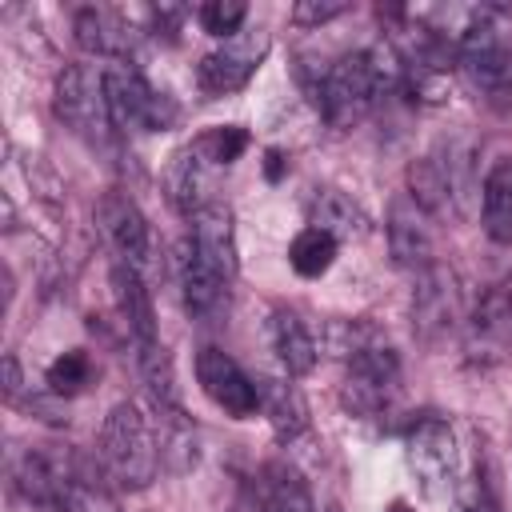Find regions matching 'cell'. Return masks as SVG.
I'll return each instance as SVG.
<instances>
[{"label": "cell", "mask_w": 512, "mask_h": 512, "mask_svg": "<svg viewBox=\"0 0 512 512\" xmlns=\"http://www.w3.org/2000/svg\"><path fill=\"white\" fill-rule=\"evenodd\" d=\"M304 212H308V228H320L332 240H360V236H368L364 208L348 192H340V188H328V184L312 188L308 200H304Z\"/></svg>", "instance_id": "cell-18"}, {"label": "cell", "mask_w": 512, "mask_h": 512, "mask_svg": "<svg viewBox=\"0 0 512 512\" xmlns=\"http://www.w3.org/2000/svg\"><path fill=\"white\" fill-rule=\"evenodd\" d=\"M108 284H112L116 316H120V324H124V332H128V340H132V348L160 344V336H156V308H152V292H148V284H144V272H136V268L112 260Z\"/></svg>", "instance_id": "cell-14"}, {"label": "cell", "mask_w": 512, "mask_h": 512, "mask_svg": "<svg viewBox=\"0 0 512 512\" xmlns=\"http://www.w3.org/2000/svg\"><path fill=\"white\" fill-rule=\"evenodd\" d=\"M336 248H340V240H332L328 232H320V228H304V232H296V240L288 244V264H292L296 276L316 280V276H324V272L332 268Z\"/></svg>", "instance_id": "cell-24"}, {"label": "cell", "mask_w": 512, "mask_h": 512, "mask_svg": "<svg viewBox=\"0 0 512 512\" xmlns=\"http://www.w3.org/2000/svg\"><path fill=\"white\" fill-rule=\"evenodd\" d=\"M456 512H500L496 508V496H492V488H488V480L484 476H468L464 484H456Z\"/></svg>", "instance_id": "cell-31"}, {"label": "cell", "mask_w": 512, "mask_h": 512, "mask_svg": "<svg viewBox=\"0 0 512 512\" xmlns=\"http://www.w3.org/2000/svg\"><path fill=\"white\" fill-rule=\"evenodd\" d=\"M376 100H380V92H376V76H372L368 52H352V56H340L336 64H328L324 76H320V88L312 92L316 112L332 128L360 124Z\"/></svg>", "instance_id": "cell-4"}, {"label": "cell", "mask_w": 512, "mask_h": 512, "mask_svg": "<svg viewBox=\"0 0 512 512\" xmlns=\"http://www.w3.org/2000/svg\"><path fill=\"white\" fill-rule=\"evenodd\" d=\"M56 116L84 140L104 144L112 136V108H108V92H104V68H88V64H68L56 76Z\"/></svg>", "instance_id": "cell-5"}, {"label": "cell", "mask_w": 512, "mask_h": 512, "mask_svg": "<svg viewBox=\"0 0 512 512\" xmlns=\"http://www.w3.org/2000/svg\"><path fill=\"white\" fill-rule=\"evenodd\" d=\"M192 252L216 268L224 280H236L240 272V256H236V224H232V208L212 200L192 216V236H188Z\"/></svg>", "instance_id": "cell-13"}, {"label": "cell", "mask_w": 512, "mask_h": 512, "mask_svg": "<svg viewBox=\"0 0 512 512\" xmlns=\"http://www.w3.org/2000/svg\"><path fill=\"white\" fill-rule=\"evenodd\" d=\"M72 28H76V44L92 56H104L108 64L132 60L136 40H140V32L112 8H80Z\"/></svg>", "instance_id": "cell-16"}, {"label": "cell", "mask_w": 512, "mask_h": 512, "mask_svg": "<svg viewBox=\"0 0 512 512\" xmlns=\"http://www.w3.org/2000/svg\"><path fill=\"white\" fill-rule=\"evenodd\" d=\"M176 276H180L184 312H188L196 324H220V316L228 312V288H232V280H224L216 268H208V264L192 252L188 240L180 244Z\"/></svg>", "instance_id": "cell-11"}, {"label": "cell", "mask_w": 512, "mask_h": 512, "mask_svg": "<svg viewBox=\"0 0 512 512\" xmlns=\"http://www.w3.org/2000/svg\"><path fill=\"white\" fill-rule=\"evenodd\" d=\"M212 172L216 168L192 144H184L180 152H172V160L164 168V192H168L172 208L192 220L204 204H212V196H208L212 192Z\"/></svg>", "instance_id": "cell-17"}, {"label": "cell", "mask_w": 512, "mask_h": 512, "mask_svg": "<svg viewBox=\"0 0 512 512\" xmlns=\"http://www.w3.org/2000/svg\"><path fill=\"white\" fill-rule=\"evenodd\" d=\"M104 92L112 108V124L124 132H168L180 116L176 100L148 84V76L132 60L104 64Z\"/></svg>", "instance_id": "cell-3"}, {"label": "cell", "mask_w": 512, "mask_h": 512, "mask_svg": "<svg viewBox=\"0 0 512 512\" xmlns=\"http://www.w3.org/2000/svg\"><path fill=\"white\" fill-rule=\"evenodd\" d=\"M136 368H140V380H144L156 412H184L180 388H176V368H172V356L164 352V344L136 348Z\"/></svg>", "instance_id": "cell-23"}, {"label": "cell", "mask_w": 512, "mask_h": 512, "mask_svg": "<svg viewBox=\"0 0 512 512\" xmlns=\"http://www.w3.org/2000/svg\"><path fill=\"white\" fill-rule=\"evenodd\" d=\"M384 512H416V508H412V504H408V500H392V504H388V508H384Z\"/></svg>", "instance_id": "cell-35"}, {"label": "cell", "mask_w": 512, "mask_h": 512, "mask_svg": "<svg viewBox=\"0 0 512 512\" xmlns=\"http://www.w3.org/2000/svg\"><path fill=\"white\" fill-rule=\"evenodd\" d=\"M96 456L104 464V476L124 492H144L160 472V436L152 432L140 404L120 400L100 424Z\"/></svg>", "instance_id": "cell-1"}, {"label": "cell", "mask_w": 512, "mask_h": 512, "mask_svg": "<svg viewBox=\"0 0 512 512\" xmlns=\"http://www.w3.org/2000/svg\"><path fill=\"white\" fill-rule=\"evenodd\" d=\"M96 228L104 236V244L112 248L116 264H128L136 272H144L152 264V228L144 220V212L136 208V200L108 192L96 204Z\"/></svg>", "instance_id": "cell-9"}, {"label": "cell", "mask_w": 512, "mask_h": 512, "mask_svg": "<svg viewBox=\"0 0 512 512\" xmlns=\"http://www.w3.org/2000/svg\"><path fill=\"white\" fill-rule=\"evenodd\" d=\"M196 380L204 388V396L224 408L232 420H248L256 408H260V392H256V380H248V372L216 344L200 348L196 352Z\"/></svg>", "instance_id": "cell-10"}, {"label": "cell", "mask_w": 512, "mask_h": 512, "mask_svg": "<svg viewBox=\"0 0 512 512\" xmlns=\"http://www.w3.org/2000/svg\"><path fill=\"white\" fill-rule=\"evenodd\" d=\"M20 388H24L20 360L8 352V356H4V400H8V404H16V400H20Z\"/></svg>", "instance_id": "cell-33"}, {"label": "cell", "mask_w": 512, "mask_h": 512, "mask_svg": "<svg viewBox=\"0 0 512 512\" xmlns=\"http://www.w3.org/2000/svg\"><path fill=\"white\" fill-rule=\"evenodd\" d=\"M60 512H120V504H116V496L100 480H92V476L80 472L68 484V492L60 500Z\"/></svg>", "instance_id": "cell-28"}, {"label": "cell", "mask_w": 512, "mask_h": 512, "mask_svg": "<svg viewBox=\"0 0 512 512\" xmlns=\"http://www.w3.org/2000/svg\"><path fill=\"white\" fill-rule=\"evenodd\" d=\"M148 16H152V32L160 36H176L180 32V20H184V8H176V4H156V8H148Z\"/></svg>", "instance_id": "cell-32"}, {"label": "cell", "mask_w": 512, "mask_h": 512, "mask_svg": "<svg viewBox=\"0 0 512 512\" xmlns=\"http://www.w3.org/2000/svg\"><path fill=\"white\" fill-rule=\"evenodd\" d=\"M404 456L420 488L440 500L456 492V432L440 416H420L404 436Z\"/></svg>", "instance_id": "cell-6"}, {"label": "cell", "mask_w": 512, "mask_h": 512, "mask_svg": "<svg viewBox=\"0 0 512 512\" xmlns=\"http://www.w3.org/2000/svg\"><path fill=\"white\" fill-rule=\"evenodd\" d=\"M456 320H460V288H456L452 268H444V264L424 268L416 280V292H412V328L424 340H436Z\"/></svg>", "instance_id": "cell-12"}, {"label": "cell", "mask_w": 512, "mask_h": 512, "mask_svg": "<svg viewBox=\"0 0 512 512\" xmlns=\"http://www.w3.org/2000/svg\"><path fill=\"white\" fill-rule=\"evenodd\" d=\"M92 376H96V368H92V360H88V352L84 348H68V352H60L52 364H48V372H44V380H48V392L52 396H80L88 384H92Z\"/></svg>", "instance_id": "cell-25"}, {"label": "cell", "mask_w": 512, "mask_h": 512, "mask_svg": "<svg viewBox=\"0 0 512 512\" xmlns=\"http://www.w3.org/2000/svg\"><path fill=\"white\" fill-rule=\"evenodd\" d=\"M504 8L484 4L468 12V24L456 40V60L472 88L488 96H504L512 88V40L504 32Z\"/></svg>", "instance_id": "cell-2"}, {"label": "cell", "mask_w": 512, "mask_h": 512, "mask_svg": "<svg viewBox=\"0 0 512 512\" xmlns=\"http://www.w3.org/2000/svg\"><path fill=\"white\" fill-rule=\"evenodd\" d=\"M252 500L256 512H316L308 484L288 464H264L252 484Z\"/></svg>", "instance_id": "cell-20"}, {"label": "cell", "mask_w": 512, "mask_h": 512, "mask_svg": "<svg viewBox=\"0 0 512 512\" xmlns=\"http://www.w3.org/2000/svg\"><path fill=\"white\" fill-rule=\"evenodd\" d=\"M408 196L424 208V212H440L448 200V180H444V164L436 156H424L408 168Z\"/></svg>", "instance_id": "cell-26"}, {"label": "cell", "mask_w": 512, "mask_h": 512, "mask_svg": "<svg viewBox=\"0 0 512 512\" xmlns=\"http://www.w3.org/2000/svg\"><path fill=\"white\" fill-rule=\"evenodd\" d=\"M192 148H196L212 168H228V164H236V160L244 156V148H248V132H244L240 124H220V128L200 132V136L192 140Z\"/></svg>", "instance_id": "cell-27"}, {"label": "cell", "mask_w": 512, "mask_h": 512, "mask_svg": "<svg viewBox=\"0 0 512 512\" xmlns=\"http://www.w3.org/2000/svg\"><path fill=\"white\" fill-rule=\"evenodd\" d=\"M480 224L496 244H512V156L492 164L480 184Z\"/></svg>", "instance_id": "cell-22"}, {"label": "cell", "mask_w": 512, "mask_h": 512, "mask_svg": "<svg viewBox=\"0 0 512 512\" xmlns=\"http://www.w3.org/2000/svg\"><path fill=\"white\" fill-rule=\"evenodd\" d=\"M268 32L264 28H248V32H236L228 44L212 48L200 64H196V84L204 96H232L240 92L252 72L260 68V60L268 56Z\"/></svg>", "instance_id": "cell-8"}, {"label": "cell", "mask_w": 512, "mask_h": 512, "mask_svg": "<svg viewBox=\"0 0 512 512\" xmlns=\"http://www.w3.org/2000/svg\"><path fill=\"white\" fill-rule=\"evenodd\" d=\"M344 12H348V0H296L292 4V24L320 28V24H328V20L344 16Z\"/></svg>", "instance_id": "cell-30"}, {"label": "cell", "mask_w": 512, "mask_h": 512, "mask_svg": "<svg viewBox=\"0 0 512 512\" xmlns=\"http://www.w3.org/2000/svg\"><path fill=\"white\" fill-rule=\"evenodd\" d=\"M388 248H392V260H396L400 268L424 272V268L436 264V260H432L436 244H432L428 212H424L412 196H400V200L392 204V212H388Z\"/></svg>", "instance_id": "cell-15"}, {"label": "cell", "mask_w": 512, "mask_h": 512, "mask_svg": "<svg viewBox=\"0 0 512 512\" xmlns=\"http://www.w3.org/2000/svg\"><path fill=\"white\" fill-rule=\"evenodd\" d=\"M196 20L208 36H228L232 40L248 20V4L244 0H208V4H200Z\"/></svg>", "instance_id": "cell-29"}, {"label": "cell", "mask_w": 512, "mask_h": 512, "mask_svg": "<svg viewBox=\"0 0 512 512\" xmlns=\"http://www.w3.org/2000/svg\"><path fill=\"white\" fill-rule=\"evenodd\" d=\"M268 344H272V352H276V360H280V368L288 376H304V372L316 368L320 348H316L308 324L292 308H272V316H268Z\"/></svg>", "instance_id": "cell-19"}, {"label": "cell", "mask_w": 512, "mask_h": 512, "mask_svg": "<svg viewBox=\"0 0 512 512\" xmlns=\"http://www.w3.org/2000/svg\"><path fill=\"white\" fill-rule=\"evenodd\" d=\"M264 172H268V180H280V172H284V156H280L276 148H268V156H264Z\"/></svg>", "instance_id": "cell-34"}, {"label": "cell", "mask_w": 512, "mask_h": 512, "mask_svg": "<svg viewBox=\"0 0 512 512\" xmlns=\"http://www.w3.org/2000/svg\"><path fill=\"white\" fill-rule=\"evenodd\" d=\"M464 356L476 368H496L512 356V292L488 288L464 316Z\"/></svg>", "instance_id": "cell-7"}, {"label": "cell", "mask_w": 512, "mask_h": 512, "mask_svg": "<svg viewBox=\"0 0 512 512\" xmlns=\"http://www.w3.org/2000/svg\"><path fill=\"white\" fill-rule=\"evenodd\" d=\"M256 392H260V412L268 416V424L280 440H296L308 428V404H304V392L292 380L264 376L256 384Z\"/></svg>", "instance_id": "cell-21"}]
</instances>
